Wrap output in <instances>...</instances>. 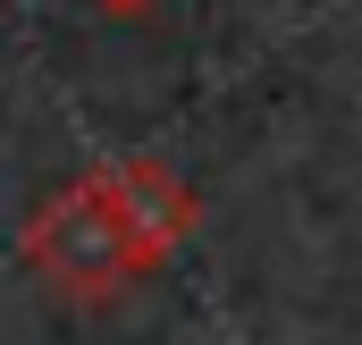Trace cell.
Returning <instances> with one entry per match:
<instances>
[{
  "label": "cell",
  "mask_w": 362,
  "mask_h": 345,
  "mask_svg": "<svg viewBox=\"0 0 362 345\" xmlns=\"http://www.w3.org/2000/svg\"><path fill=\"white\" fill-rule=\"evenodd\" d=\"M194 219H202V202L169 160L85 169L25 219V269L68 303H110L177 253Z\"/></svg>",
  "instance_id": "1"
},
{
  "label": "cell",
  "mask_w": 362,
  "mask_h": 345,
  "mask_svg": "<svg viewBox=\"0 0 362 345\" xmlns=\"http://www.w3.org/2000/svg\"><path fill=\"white\" fill-rule=\"evenodd\" d=\"M93 8H110V17H144L152 0H93Z\"/></svg>",
  "instance_id": "2"
}]
</instances>
